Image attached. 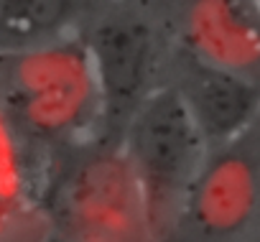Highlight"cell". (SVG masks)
<instances>
[{
  "label": "cell",
  "mask_w": 260,
  "mask_h": 242,
  "mask_svg": "<svg viewBox=\"0 0 260 242\" xmlns=\"http://www.w3.org/2000/svg\"><path fill=\"white\" fill-rule=\"evenodd\" d=\"M36 214L41 242H156L122 148L105 135L46 153Z\"/></svg>",
  "instance_id": "1"
},
{
  "label": "cell",
  "mask_w": 260,
  "mask_h": 242,
  "mask_svg": "<svg viewBox=\"0 0 260 242\" xmlns=\"http://www.w3.org/2000/svg\"><path fill=\"white\" fill-rule=\"evenodd\" d=\"M0 110L44 156L105 135V110L82 33L0 54Z\"/></svg>",
  "instance_id": "2"
},
{
  "label": "cell",
  "mask_w": 260,
  "mask_h": 242,
  "mask_svg": "<svg viewBox=\"0 0 260 242\" xmlns=\"http://www.w3.org/2000/svg\"><path fill=\"white\" fill-rule=\"evenodd\" d=\"M117 143L143 194L153 239L161 242L209 148L181 97L166 82L136 107Z\"/></svg>",
  "instance_id": "3"
},
{
  "label": "cell",
  "mask_w": 260,
  "mask_h": 242,
  "mask_svg": "<svg viewBox=\"0 0 260 242\" xmlns=\"http://www.w3.org/2000/svg\"><path fill=\"white\" fill-rule=\"evenodd\" d=\"M260 237V117L207 153L161 242H255Z\"/></svg>",
  "instance_id": "4"
},
{
  "label": "cell",
  "mask_w": 260,
  "mask_h": 242,
  "mask_svg": "<svg viewBox=\"0 0 260 242\" xmlns=\"http://www.w3.org/2000/svg\"><path fill=\"white\" fill-rule=\"evenodd\" d=\"M105 110V138H120V130L136 107L158 87V46L151 23L127 11L112 8L97 16L82 33Z\"/></svg>",
  "instance_id": "5"
},
{
  "label": "cell",
  "mask_w": 260,
  "mask_h": 242,
  "mask_svg": "<svg viewBox=\"0 0 260 242\" xmlns=\"http://www.w3.org/2000/svg\"><path fill=\"white\" fill-rule=\"evenodd\" d=\"M174 26L179 51L260 84V8L255 0H179Z\"/></svg>",
  "instance_id": "6"
},
{
  "label": "cell",
  "mask_w": 260,
  "mask_h": 242,
  "mask_svg": "<svg viewBox=\"0 0 260 242\" xmlns=\"http://www.w3.org/2000/svg\"><path fill=\"white\" fill-rule=\"evenodd\" d=\"M209 151L232 143L260 117V84L176 51L171 79Z\"/></svg>",
  "instance_id": "7"
},
{
  "label": "cell",
  "mask_w": 260,
  "mask_h": 242,
  "mask_svg": "<svg viewBox=\"0 0 260 242\" xmlns=\"http://www.w3.org/2000/svg\"><path fill=\"white\" fill-rule=\"evenodd\" d=\"M87 0H0V54L74 33Z\"/></svg>",
  "instance_id": "8"
},
{
  "label": "cell",
  "mask_w": 260,
  "mask_h": 242,
  "mask_svg": "<svg viewBox=\"0 0 260 242\" xmlns=\"http://www.w3.org/2000/svg\"><path fill=\"white\" fill-rule=\"evenodd\" d=\"M46 156L34 148L0 110V212L23 217L36 214Z\"/></svg>",
  "instance_id": "9"
},
{
  "label": "cell",
  "mask_w": 260,
  "mask_h": 242,
  "mask_svg": "<svg viewBox=\"0 0 260 242\" xmlns=\"http://www.w3.org/2000/svg\"><path fill=\"white\" fill-rule=\"evenodd\" d=\"M255 3H257V8H260V0H255Z\"/></svg>",
  "instance_id": "10"
},
{
  "label": "cell",
  "mask_w": 260,
  "mask_h": 242,
  "mask_svg": "<svg viewBox=\"0 0 260 242\" xmlns=\"http://www.w3.org/2000/svg\"><path fill=\"white\" fill-rule=\"evenodd\" d=\"M255 242H260V237H257V239H255Z\"/></svg>",
  "instance_id": "11"
}]
</instances>
